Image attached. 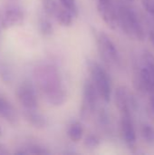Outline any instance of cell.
I'll list each match as a JSON object with an SVG mask.
<instances>
[{"mask_svg":"<svg viewBox=\"0 0 154 155\" xmlns=\"http://www.w3.org/2000/svg\"><path fill=\"white\" fill-rule=\"evenodd\" d=\"M35 80L43 91L47 102L53 105H61L65 101V93L61 85L57 70L51 65H41L35 68Z\"/></svg>","mask_w":154,"mask_h":155,"instance_id":"1","label":"cell"},{"mask_svg":"<svg viewBox=\"0 0 154 155\" xmlns=\"http://www.w3.org/2000/svg\"><path fill=\"white\" fill-rule=\"evenodd\" d=\"M116 11L118 25H121L124 33L133 38L143 41L145 38L144 29L135 10L123 2H120L116 5Z\"/></svg>","mask_w":154,"mask_h":155,"instance_id":"2","label":"cell"},{"mask_svg":"<svg viewBox=\"0 0 154 155\" xmlns=\"http://www.w3.org/2000/svg\"><path fill=\"white\" fill-rule=\"evenodd\" d=\"M89 69L92 74V81L98 92V94L105 103H109L112 97V84L108 73L96 62H90Z\"/></svg>","mask_w":154,"mask_h":155,"instance_id":"3","label":"cell"},{"mask_svg":"<svg viewBox=\"0 0 154 155\" xmlns=\"http://www.w3.org/2000/svg\"><path fill=\"white\" fill-rule=\"evenodd\" d=\"M97 44L101 57L103 59V61L108 65L119 66L121 64L119 52L108 35H106L104 32H101L97 37Z\"/></svg>","mask_w":154,"mask_h":155,"instance_id":"4","label":"cell"},{"mask_svg":"<svg viewBox=\"0 0 154 155\" xmlns=\"http://www.w3.org/2000/svg\"><path fill=\"white\" fill-rule=\"evenodd\" d=\"M98 95V92L93 81L86 80L84 85V100L81 110L83 118H86L89 114H92L95 111Z\"/></svg>","mask_w":154,"mask_h":155,"instance_id":"5","label":"cell"},{"mask_svg":"<svg viewBox=\"0 0 154 155\" xmlns=\"http://www.w3.org/2000/svg\"><path fill=\"white\" fill-rule=\"evenodd\" d=\"M98 12L111 29H115L118 25L117 11L113 0H98Z\"/></svg>","mask_w":154,"mask_h":155,"instance_id":"6","label":"cell"},{"mask_svg":"<svg viewBox=\"0 0 154 155\" xmlns=\"http://www.w3.org/2000/svg\"><path fill=\"white\" fill-rule=\"evenodd\" d=\"M17 96L20 104L25 109H36L37 99L34 86L29 82H24L19 86L17 91Z\"/></svg>","mask_w":154,"mask_h":155,"instance_id":"7","label":"cell"},{"mask_svg":"<svg viewBox=\"0 0 154 155\" xmlns=\"http://www.w3.org/2000/svg\"><path fill=\"white\" fill-rule=\"evenodd\" d=\"M122 132L123 135V139L127 145L131 148L134 147L136 142V134L134 130V124L133 121L132 113H123L122 114Z\"/></svg>","mask_w":154,"mask_h":155,"instance_id":"8","label":"cell"},{"mask_svg":"<svg viewBox=\"0 0 154 155\" xmlns=\"http://www.w3.org/2000/svg\"><path fill=\"white\" fill-rule=\"evenodd\" d=\"M133 96L129 91L124 86H120L115 90L114 101L118 110L123 113H132V108L133 106Z\"/></svg>","mask_w":154,"mask_h":155,"instance_id":"9","label":"cell"},{"mask_svg":"<svg viewBox=\"0 0 154 155\" xmlns=\"http://www.w3.org/2000/svg\"><path fill=\"white\" fill-rule=\"evenodd\" d=\"M24 21V14L18 8L7 9L1 20V25L3 28L7 29L16 25H21Z\"/></svg>","mask_w":154,"mask_h":155,"instance_id":"10","label":"cell"},{"mask_svg":"<svg viewBox=\"0 0 154 155\" xmlns=\"http://www.w3.org/2000/svg\"><path fill=\"white\" fill-rule=\"evenodd\" d=\"M0 116L12 124H15L17 122L16 111L12 106V104L1 95H0Z\"/></svg>","mask_w":154,"mask_h":155,"instance_id":"11","label":"cell"},{"mask_svg":"<svg viewBox=\"0 0 154 155\" xmlns=\"http://www.w3.org/2000/svg\"><path fill=\"white\" fill-rule=\"evenodd\" d=\"M25 120L35 128H44L46 126V119L41 114L37 113L35 109H25Z\"/></svg>","mask_w":154,"mask_h":155,"instance_id":"12","label":"cell"},{"mask_svg":"<svg viewBox=\"0 0 154 155\" xmlns=\"http://www.w3.org/2000/svg\"><path fill=\"white\" fill-rule=\"evenodd\" d=\"M54 16L60 25H62L64 26H70L73 23V18L74 15L69 10L65 9L64 7H63V8L59 7L58 11Z\"/></svg>","mask_w":154,"mask_h":155,"instance_id":"13","label":"cell"},{"mask_svg":"<svg viewBox=\"0 0 154 155\" xmlns=\"http://www.w3.org/2000/svg\"><path fill=\"white\" fill-rule=\"evenodd\" d=\"M83 134H84V128L82 124L77 122L72 124L68 129V136L74 143H77L82 139Z\"/></svg>","mask_w":154,"mask_h":155,"instance_id":"14","label":"cell"},{"mask_svg":"<svg viewBox=\"0 0 154 155\" xmlns=\"http://www.w3.org/2000/svg\"><path fill=\"white\" fill-rule=\"evenodd\" d=\"M44 11L50 16H54L59 9V5L55 0H42Z\"/></svg>","mask_w":154,"mask_h":155,"instance_id":"15","label":"cell"},{"mask_svg":"<svg viewBox=\"0 0 154 155\" xmlns=\"http://www.w3.org/2000/svg\"><path fill=\"white\" fill-rule=\"evenodd\" d=\"M142 136L149 144L154 143V128L151 124H143L142 127Z\"/></svg>","mask_w":154,"mask_h":155,"instance_id":"16","label":"cell"},{"mask_svg":"<svg viewBox=\"0 0 154 155\" xmlns=\"http://www.w3.org/2000/svg\"><path fill=\"white\" fill-rule=\"evenodd\" d=\"M143 65L148 67L154 76V55L152 53H151L148 50H145L143 54Z\"/></svg>","mask_w":154,"mask_h":155,"instance_id":"17","label":"cell"},{"mask_svg":"<svg viewBox=\"0 0 154 155\" xmlns=\"http://www.w3.org/2000/svg\"><path fill=\"white\" fill-rule=\"evenodd\" d=\"M39 26H40L41 32H42L44 35H50L53 34L54 28H53V25H52L51 22H50L48 19H46V18H42V19L40 20Z\"/></svg>","mask_w":154,"mask_h":155,"instance_id":"18","label":"cell"},{"mask_svg":"<svg viewBox=\"0 0 154 155\" xmlns=\"http://www.w3.org/2000/svg\"><path fill=\"white\" fill-rule=\"evenodd\" d=\"M63 7L69 10L74 16L77 15V7L75 4V0H59Z\"/></svg>","mask_w":154,"mask_h":155,"instance_id":"19","label":"cell"},{"mask_svg":"<svg viewBox=\"0 0 154 155\" xmlns=\"http://www.w3.org/2000/svg\"><path fill=\"white\" fill-rule=\"evenodd\" d=\"M84 144H85L86 147H89V148H95V147H97V146L100 144V140H99V138H98L96 135L90 134V135H88V136L85 138Z\"/></svg>","mask_w":154,"mask_h":155,"instance_id":"20","label":"cell"},{"mask_svg":"<svg viewBox=\"0 0 154 155\" xmlns=\"http://www.w3.org/2000/svg\"><path fill=\"white\" fill-rule=\"evenodd\" d=\"M26 154H40L45 155L50 154V152L47 151L45 148H43L41 146H32L28 151H25Z\"/></svg>","mask_w":154,"mask_h":155,"instance_id":"21","label":"cell"},{"mask_svg":"<svg viewBox=\"0 0 154 155\" xmlns=\"http://www.w3.org/2000/svg\"><path fill=\"white\" fill-rule=\"evenodd\" d=\"M141 2H142V5L144 6V8L146 10H148L150 7V5L152 3V0H141Z\"/></svg>","mask_w":154,"mask_h":155,"instance_id":"22","label":"cell"},{"mask_svg":"<svg viewBox=\"0 0 154 155\" xmlns=\"http://www.w3.org/2000/svg\"><path fill=\"white\" fill-rule=\"evenodd\" d=\"M151 99H150V105H151V110L154 114V94H151Z\"/></svg>","mask_w":154,"mask_h":155,"instance_id":"23","label":"cell"},{"mask_svg":"<svg viewBox=\"0 0 154 155\" xmlns=\"http://www.w3.org/2000/svg\"><path fill=\"white\" fill-rule=\"evenodd\" d=\"M150 40H151L152 44L154 45V31L152 30H151V32H150Z\"/></svg>","mask_w":154,"mask_h":155,"instance_id":"24","label":"cell"},{"mask_svg":"<svg viewBox=\"0 0 154 155\" xmlns=\"http://www.w3.org/2000/svg\"><path fill=\"white\" fill-rule=\"evenodd\" d=\"M2 135V128H1V126H0V136Z\"/></svg>","mask_w":154,"mask_h":155,"instance_id":"25","label":"cell"},{"mask_svg":"<svg viewBox=\"0 0 154 155\" xmlns=\"http://www.w3.org/2000/svg\"><path fill=\"white\" fill-rule=\"evenodd\" d=\"M128 1H130V2H133V0H128Z\"/></svg>","mask_w":154,"mask_h":155,"instance_id":"26","label":"cell"},{"mask_svg":"<svg viewBox=\"0 0 154 155\" xmlns=\"http://www.w3.org/2000/svg\"></svg>","mask_w":154,"mask_h":155,"instance_id":"27","label":"cell"}]
</instances>
